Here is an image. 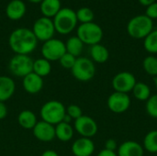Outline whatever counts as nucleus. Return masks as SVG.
Segmentation results:
<instances>
[{"mask_svg": "<svg viewBox=\"0 0 157 156\" xmlns=\"http://www.w3.org/2000/svg\"><path fill=\"white\" fill-rule=\"evenodd\" d=\"M8 43L15 54L29 55L37 47L38 40L31 29L18 28L13 30L9 36Z\"/></svg>", "mask_w": 157, "mask_h": 156, "instance_id": "obj_1", "label": "nucleus"}, {"mask_svg": "<svg viewBox=\"0 0 157 156\" xmlns=\"http://www.w3.org/2000/svg\"><path fill=\"white\" fill-rule=\"evenodd\" d=\"M55 31L62 35L71 33L77 25V17L75 11L69 7L61 8L52 19Z\"/></svg>", "mask_w": 157, "mask_h": 156, "instance_id": "obj_2", "label": "nucleus"}, {"mask_svg": "<svg viewBox=\"0 0 157 156\" xmlns=\"http://www.w3.org/2000/svg\"><path fill=\"white\" fill-rule=\"evenodd\" d=\"M154 29V22L145 15H138L131 18L127 24L128 34L136 40L144 39Z\"/></svg>", "mask_w": 157, "mask_h": 156, "instance_id": "obj_3", "label": "nucleus"}, {"mask_svg": "<svg viewBox=\"0 0 157 156\" xmlns=\"http://www.w3.org/2000/svg\"><path fill=\"white\" fill-rule=\"evenodd\" d=\"M66 114L65 106L58 100H50L43 104L40 110L41 120L53 126L63 120Z\"/></svg>", "mask_w": 157, "mask_h": 156, "instance_id": "obj_4", "label": "nucleus"}, {"mask_svg": "<svg viewBox=\"0 0 157 156\" xmlns=\"http://www.w3.org/2000/svg\"><path fill=\"white\" fill-rule=\"evenodd\" d=\"M76 33V36L84 44L91 46L100 43L103 39V29L98 24L95 22L81 24L77 28Z\"/></svg>", "mask_w": 157, "mask_h": 156, "instance_id": "obj_5", "label": "nucleus"}, {"mask_svg": "<svg viewBox=\"0 0 157 156\" xmlns=\"http://www.w3.org/2000/svg\"><path fill=\"white\" fill-rule=\"evenodd\" d=\"M73 76L80 82H88L96 74L95 63L86 57L76 58L75 63L71 69Z\"/></svg>", "mask_w": 157, "mask_h": 156, "instance_id": "obj_6", "label": "nucleus"}, {"mask_svg": "<svg viewBox=\"0 0 157 156\" xmlns=\"http://www.w3.org/2000/svg\"><path fill=\"white\" fill-rule=\"evenodd\" d=\"M33 62L29 55L15 54L9 61L8 68L13 75L23 78L32 73Z\"/></svg>", "mask_w": 157, "mask_h": 156, "instance_id": "obj_7", "label": "nucleus"}, {"mask_svg": "<svg viewBox=\"0 0 157 156\" xmlns=\"http://www.w3.org/2000/svg\"><path fill=\"white\" fill-rule=\"evenodd\" d=\"M40 51L42 58L48 60L49 62L59 61L66 52L65 43L61 40L52 38L43 43Z\"/></svg>", "mask_w": 157, "mask_h": 156, "instance_id": "obj_8", "label": "nucleus"}, {"mask_svg": "<svg viewBox=\"0 0 157 156\" xmlns=\"http://www.w3.org/2000/svg\"><path fill=\"white\" fill-rule=\"evenodd\" d=\"M31 30L38 40L45 42L53 38L55 28L52 18L41 17L34 22Z\"/></svg>", "mask_w": 157, "mask_h": 156, "instance_id": "obj_9", "label": "nucleus"}, {"mask_svg": "<svg viewBox=\"0 0 157 156\" xmlns=\"http://www.w3.org/2000/svg\"><path fill=\"white\" fill-rule=\"evenodd\" d=\"M137 83L133 74L130 72H120L114 75L111 85L116 92L129 94L132 91L135 84Z\"/></svg>", "mask_w": 157, "mask_h": 156, "instance_id": "obj_10", "label": "nucleus"}, {"mask_svg": "<svg viewBox=\"0 0 157 156\" xmlns=\"http://www.w3.org/2000/svg\"><path fill=\"white\" fill-rule=\"evenodd\" d=\"M131 97L128 94L114 91L107 99V106L109 109L115 114H122L126 112L131 107Z\"/></svg>", "mask_w": 157, "mask_h": 156, "instance_id": "obj_11", "label": "nucleus"}, {"mask_svg": "<svg viewBox=\"0 0 157 156\" xmlns=\"http://www.w3.org/2000/svg\"><path fill=\"white\" fill-rule=\"evenodd\" d=\"M74 130L79 135H81V137L91 139L98 133V126L93 118L86 115H83L75 120Z\"/></svg>", "mask_w": 157, "mask_h": 156, "instance_id": "obj_12", "label": "nucleus"}, {"mask_svg": "<svg viewBox=\"0 0 157 156\" xmlns=\"http://www.w3.org/2000/svg\"><path fill=\"white\" fill-rule=\"evenodd\" d=\"M32 132L37 140L43 143H50L55 138V126L40 120L32 129Z\"/></svg>", "mask_w": 157, "mask_h": 156, "instance_id": "obj_13", "label": "nucleus"}, {"mask_svg": "<svg viewBox=\"0 0 157 156\" xmlns=\"http://www.w3.org/2000/svg\"><path fill=\"white\" fill-rule=\"evenodd\" d=\"M95 152V143L90 138L81 137L72 144V153L75 156H91Z\"/></svg>", "mask_w": 157, "mask_h": 156, "instance_id": "obj_14", "label": "nucleus"}, {"mask_svg": "<svg viewBox=\"0 0 157 156\" xmlns=\"http://www.w3.org/2000/svg\"><path fill=\"white\" fill-rule=\"evenodd\" d=\"M22 85L24 90L27 93L30 95H35L41 91L43 87V78L32 72L23 77Z\"/></svg>", "mask_w": 157, "mask_h": 156, "instance_id": "obj_15", "label": "nucleus"}, {"mask_svg": "<svg viewBox=\"0 0 157 156\" xmlns=\"http://www.w3.org/2000/svg\"><path fill=\"white\" fill-rule=\"evenodd\" d=\"M118 156H144V149L142 144L135 141H126L119 145Z\"/></svg>", "mask_w": 157, "mask_h": 156, "instance_id": "obj_16", "label": "nucleus"}, {"mask_svg": "<svg viewBox=\"0 0 157 156\" xmlns=\"http://www.w3.org/2000/svg\"><path fill=\"white\" fill-rule=\"evenodd\" d=\"M26 5L22 0H11L6 8V14L11 20H18L22 18L26 13Z\"/></svg>", "mask_w": 157, "mask_h": 156, "instance_id": "obj_17", "label": "nucleus"}, {"mask_svg": "<svg viewBox=\"0 0 157 156\" xmlns=\"http://www.w3.org/2000/svg\"><path fill=\"white\" fill-rule=\"evenodd\" d=\"M16 90L14 80L6 75H0V102L10 99Z\"/></svg>", "mask_w": 157, "mask_h": 156, "instance_id": "obj_18", "label": "nucleus"}, {"mask_svg": "<svg viewBox=\"0 0 157 156\" xmlns=\"http://www.w3.org/2000/svg\"><path fill=\"white\" fill-rule=\"evenodd\" d=\"M74 128L70 123L60 122L55 125V138L63 143H66L72 140L74 137Z\"/></svg>", "mask_w": 157, "mask_h": 156, "instance_id": "obj_19", "label": "nucleus"}, {"mask_svg": "<svg viewBox=\"0 0 157 156\" xmlns=\"http://www.w3.org/2000/svg\"><path fill=\"white\" fill-rule=\"evenodd\" d=\"M17 122L19 126L25 130H32L37 124V117L31 110H22L17 116Z\"/></svg>", "mask_w": 157, "mask_h": 156, "instance_id": "obj_20", "label": "nucleus"}, {"mask_svg": "<svg viewBox=\"0 0 157 156\" xmlns=\"http://www.w3.org/2000/svg\"><path fill=\"white\" fill-rule=\"evenodd\" d=\"M40 12L45 17H54L55 15L61 10L60 0H43L40 3Z\"/></svg>", "mask_w": 157, "mask_h": 156, "instance_id": "obj_21", "label": "nucleus"}, {"mask_svg": "<svg viewBox=\"0 0 157 156\" xmlns=\"http://www.w3.org/2000/svg\"><path fill=\"white\" fill-rule=\"evenodd\" d=\"M90 56H91V60L94 63H104L109 58V51L104 45L98 43L91 46Z\"/></svg>", "mask_w": 157, "mask_h": 156, "instance_id": "obj_22", "label": "nucleus"}, {"mask_svg": "<svg viewBox=\"0 0 157 156\" xmlns=\"http://www.w3.org/2000/svg\"><path fill=\"white\" fill-rule=\"evenodd\" d=\"M32 72L38 74L40 77H45L50 74L52 72V64L51 62L44 58L37 59L33 62V69Z\"/></svg>", "mask_w": 157, "mask_h": 156, "instance_id": "obj_23", "label": "nucleus"}, {"mask_svg": "<svg viewBox=\"0 0 157 156\" xmlns=\"http://www.w3.org/2000/svg\"><path fill=\"white\" fill-rule=\"evenodd\" d=\"M133 97L139 101H147L151 95L150 86L144 82H137L132 91Z\"/></svg>", "mask_w": 157, "mask_h": 156, "instance_id": "obj_24", "label": "nucleus"}, {"mask_svg": "<svg viewBox=\"0 0 157 156\" xmlns=\"http://www.w3.org/2000/svg\"><path fill=\"white\" fill-rule=\"evenodd\" d=\"M65 47H66V52L78 58L83 51L84 43L77 36H73L67 40L65 43Z\"/></svg>", "mask_w": 157, "mask_h": 156, "instance_id": "obj_25", "label": "nucleus"}, {"mask_svg": "<svg viewBox=\"0 0 157 156\" xmlns=\"http://www.w3.org/2000/svg\"><path fill=\"white\" fill-rule=\"evenodd\" d=\"M143 147L151 154H157V130H153L146 133L144 138Z\"/></svg>", "mask_w": 157, "mask_h": 156, "instance_id": "obj_26", "label": "nucleus"}, {"mask_svg": "<svg viewBox=\"0 0 157 156\" xmlns=\"http://www.w3.org/2000/svg\"><path fill=\"white\" fill-rule=\"evenodd\" d=\"M144 47L152 55L157 54V29H153L144 39Z\"/></svg>", "mask_w": 157, "mask_h": 156, "instance_id": "obj_27", "label": "nucleus"}, {"mask_svg": "<svg viewBox=\"0 0 157 156\" xmlns=\"http://www.w3.org/2000/svg\"><path fill=\"white\" fill-rule=\"evenodd\" d=\"M143 68L148 75L157 76V57L152 54L146 56L143 61Z\"/></svg>", "mask_w": 157, "mask_h": 156, "instance_id": "obj_28", "label": "nucleus"}, {"mask_svg": "<svg viewBox=\"0 0 157 156\" xmlns=\"http://www.w3.org/2000/svg\"><path fill=\"white\" fill-rule=\"evenodd\" d=\"M75 14H76L77 20L80 21L81 24L93 22L95 17L93 10L89 7H81L77 11H75Z\"/></svg>", "mask_w": 157, "mask_h": 156, "instance_id": "obj_29", "label": "nucleus"}, {"mask_svg": "<svg viewBox=\"0 0 157 156\" xmlns=\"http://www.w3.org/2000/svg\"><path fill=\"white\" fill-rule=\"evenodd\" d=\"M145 110L150 117L157 119V94L152 95L146 101Z\"/></svg>", "mask_w": 157, "mask_h": 156, "instance_id": "obj_30", "label": "nucleus"}, {"mask_svg": "<svg viewBox=\"0 0 157 156\" xmlns=\"http://www.w3.org/2000/svg\"><path fill=\"white\" fill-rule=\"evenodd\" d=\"M75 61H76V57H75L74 55H72L68 52H65L59 60L62 67L64 69H69V70H71L73 68V66L75 63Z\"/></svg>", "mask_w": 157, "mask_h": 156, "instance_id": "obj_31", "label": "nucleus"}, {"mask_svg": "<svg viewBox=\"0 0 157 156\" xmlns=\"http://www.w3.org/2000/svg\"><path fill=\"white\" fill-rule=\"evenodd\" d=\"M66 114L72 120H75L76 119H78L81 116H83V111H82V108L79 106L75 105V104H72V105H69L66 108Z\"/></svg>", "mask_w": 157, "mask_h": 156, "instance_id": "obj_32", "label": "nucleus"}, {"mask_svg": "<svg viewBox=\"0 0 157 156\" xmlns=\"http://www.w3.org/2000/svg\"><path fill=\"white\" fill-rule=\"evenodd\" d=\"M145 16H147L152 20L157 19V2L153 3L152 5H150L146 7Z\"/></svg>", "mask_w": 157, "mask_h": 156, "instance_id": "obj_33", "label": "nucleus"}, {"mask_svg": "<svg viewBox=\"0 0 157 156\" xmlns=\"http://www.w3.org/2000/svg\"><path fill=\"white\" fill-rule=\"evenodd\" d=\"M118 147H119V145H118L116 140H114V139H108L105 142V147H104V149H106V150L112 151V152H116L118 150Z\"/></svg>", "mask_w": 157, "mask_h": 156, "instance_id": "obj_34", "label": "nucleus"}, {"mask_svg": "<svg viewBox=\"0 0 157 156\" xmlns=\"http://www.w3.org/2000/svg\"><path fill=\"white\" fill-rule=\"evenodd\" d=\"M8 110L5 102H0V120H4L7 116Z\"/></svg>", "mask_w": 157, "mask_h": 156, "instance_id": "obj_35", "label": "nucleus"}, {"mask_svg": "<svg viewBox=\"0 0 157 156\" xmlns=\"http://www.w3.org/2000/svg\"><path fill=\"white\" fill-rule=\"evenodd\" d=\"M97 156H118V154H117V152H112V151L103 149L98 153V154Z\"/></svg>", "mask_w": 157, "mask_h": 156, "instance_id": "obj_36", "label": "nucleus"}, {"mask_svg": "<svg viewBox=\"0 0 157 156\" xmlns=\"http://www.w3.org/2000/svg\"><path fill=\"white\" fill-rule=\"evenodd\" d=\"M40 156H59V154L53 150H47V151H44Z\"/></svg>", "mask_w": 157, "mask_h": 156, "instance_id": "obj_37", "label": "nucleus"}, {"mask_svg": "<svg viewBox=\"0 0 157 156\" xmlns=\"http://www.w3.org/2000/svg\"><path fill=\"white\" fill-rule=\"evenodd\" d=\"M155 2H156V0H139V3L142 5V6H150V5H152L153 3H155Z\"/></svg>", "mask_w": 157, "mask_h": 156, "instance_id": "obj_38", "label": "nucleus"}, {"mask_svg": "<svg viewBox=\"0 0 157 156\" xmlns=\"http://www.w3.org/2000/svg\"><path fill=\"white\" fill-rule=\"evenodd\" d=\"M63 122H66V123H70L71 121H72V119L67 115V114H65V116H64V118H63Z\"/></svg>", "mask_w": 157, "mask_h": 156, "instance_id": "obj_39", "label": "nucleus"}, {"mask_svg": "<svg viewBox=\"0 0 157 156\" xmlns=\"http://www.w3.org/2000/svg\"><path fill=\"white\" fill-rule=\"evenodd\" d=\"M29 2H31V3H33V4H40L43 0H29Z\"/></svg>", "mask_w": 157, "mask_h": 156, "instance_id": "obj_40", "label": "nucleus"}, {"mask_svg": "<svg viewBox=\"0 0 157 156\" xmlns=\"http://www.w3.org/2000/svg\"><path fill=\"white\" fill-rule=\"evenodd\" d=\"M155 88H156V90H157V76H155Z\"/></svg>", "mask_w": 157, "mask_h": 156, "instance_id": "obj_41", "label": "nucleus"}]
</instances>
